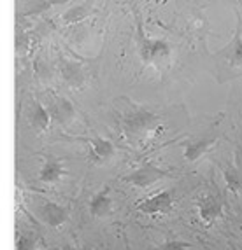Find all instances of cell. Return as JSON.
<instances>
[{
  "label": "cell",
  "instance_id": "obj_1",
  "mask_svg": "<svg viewBox=\"0 0 242 250\" xmlns=\"http://www.w3.org/2000/svg\"><path fill=\"white\" fill-rule=\"evenodd\" d=\"M121 123H123V129L130 137H139V135H144L149 129L155 128L156 123H158V116L146 110V108L132 107L123 114Z\"/></svg>",
  "mask_w": 242,
  "mask_h": 250
},
{
  "label": "cell",
  "instance_id": "obj_2",
  "mask_svg": "<svg viewBox=\"0 0 242 250\" xmlns=\"http://www.w3.org/2000/svg\"><path fill=\"white\" fill-rule=\"evenodd\" d=\"M169 175L167 170L160 168L155 163H144L142 167H139L137 170H134L132 173L123 177V182L130 184V186H135V188H149L153 184L160 182L162 179Z\"/></svg>",
  "mask_w": 242,
  "mask_h": 250
},
{
  "label": "cell",
  "instance_id": "obj_3",
  "mask_svg": "<svg viewBox=\"0 0 242 250\" xmlns=\"http://www.w3.org/2000/svg\"><path fill=\"white\" fill-rule=\"evenodd\" d=\"M174 205V191L172 189H162L137 203V210L147 215H156V213H169Z\"/></svg>",
  "mask_w": 242,
  "mask_h": 250
},
{
  "label": "cell",
  "instance_id": "obj_4",
  "mask_svg": "<svg viewBox=\"0 0 242 250\" xmlns=\"http://www.w3.org/2000/svg\"><path fill=\"white\" fill-rule=\"evenodd\" d=\"M216 56L223 63L225 70L242 72V28H237L232 42L225 49L219 51Z\"/></svg>",
  "mask_w": 242,
  "mask_h": 250
},
{
  "label": "cell",
  "instance_id": "obj_5",
  "mask_svg": "<svg viewBox=\"0 0 242 250\" xmlns=\"http://www.w3.org/2000/svg\"><path fill=\"white\" fill-rule=\"evenodd\" d=\"M196 210H198V217L205 224H213L216 219L223 215V200L218 192H205L202 194L200 200L196 201Z\"/></svg>",
  "mask_w": 242,
  "mask_h": 250
},
{
  "label": "cell",
  "instance_id": "obj_6",
  "mask_svg": "<svg viewBox=\"0 0 242 250\" xmlns=\"http://www.w3.org/2000/svg\"><path fill=\"white\" fill-rule=\"evenodd\" d=\"M35 213L44 224L51 228H62L67 221V210L54 201H39L35 205Z\"/></svg>",
  "mask_w": 242,
  "mask_h": 250
},
{
  "label": "cell",
  "instance_id": "obj_7",
  "mask_svg": "<svg viewBox=\"0 0 242 250\" xmlns=\"http://www.w3.org/2000/svg\"><path fill=\"white\" fill-rule=\"evenodd\" d=\"M170 54V46L162 39H142L141 41V56L146 63L162 62Z\"/></svg>",
  "mask_w": 242,
  "mask_h": 250
},
{
  "label": "cell",
  "instance_id": "obj_8",
  "mask_svg": "<svg viewBox=\"0 0 242 250\" xmlns=\"http://www.w3.org/2000/svg\"><path fill=\"white\" fill-rule=\"evenodd\" d=\"M113 210V198H111V188L105 186L90 201V213L97 219L107 217Z\"/></svg>",
  "mask_w": 242,
  "mask_h": 250
},
{
  "label": "cell",
  "instance_id": "obj_9",
  "mask_svg": "<svg viewBox=\"0 0 242 250\" xmlns=\"http://www.w3.org/2000/svg\"><path fill=\"white\" fill-rule=\"evenodd\" d=\"M216 137H202V138H195V140H190L188 144H184L183 150H184V159L186 161H196V159L204 156L205 152L209 150V147L213 146Z\"/></svg>",
  "mask_w": 242,
  "mask_h": 250
},
{
  "label": "cell",
  "instance_id": "obj_10",
  "mask_svg": "<svg viewBox=\"0 0 242 250\" xmlns=\"http://www.w3.org/2000/svg\"><path fill=\"white\" fill-rule=\"evenodd\" d=\"M65 175V170H63V165L58 159L49 158L44 161V165L39 170V180L42 184H56L63 179Z\"/></svg>",
  "mask_w": 242,
  "mask_h": 250
},
{
  "label": "cell",
  "instance_id": "obj_11",
  "mask_svg": "<svg viewBox=\"0 0 242 250\" xmlns=\"http://www.w3.org/2000/svg\"><path fill=\"white\" fill-rule=\"evenodd\" d=\"M90 146H92V159L95 163L107 161L114 154V150H116L114 144L109 138H102V137L90 138Z\"/></svg>",
  "mask_w": 242,
  "mask_h": 250
},
{
  "label": "cell",
  "instance_id": "obj_12",
  "mask_svg": "<svg viewBox=\"0 0 242 250\" xmlns=\"http://www.w3.org/2000/svg\"><path fill=\"white\" fill-rule=\"evenodd\" d=\"M49 110H48L44 105H41L39 102H35L34 107H32V112H30V123L37 131H46L49 128Z\"/></svg>",
  "mask_w": 242,
  "mask_h": 250
},
{
  "label": "cell",
  "instance_id": "obj_13",
  "mask_svg": "<svg viewBox=\"0 0 242 250\" xmlns=\"http://www.w3.org/2000/svg\"><path fill=\"white\" fill-rule=\"evenodd\" d=\"M54 116H56L58 121L67 123L71 117H74V108H72V105L69 104V102L60 100V102H56V105H54Z\"/></svg>",
  "mask_w": 242,
  "mask_h": 250
},
{
  "label": "cell",
  "instance_id": "obj_14",
  "mask_svg": "<svg viewBox=\"0 0 242 250\" xmlns=\"http://www.w3.org/2000/svg\"><path fill=\"white\" fill-rule=\"evenodd\" d=\"M223 173H225V180H226V184H228V188L232 189V191L237 192L239 189H242V180H241V177H239L237 171L230 170V168H225Z\"/></svg>",
  "mask_w": 242,
  "mask_h": 250
},
{
  "label": "cell",
  "instance_id": "obj_15",
  "mask_svg": "<svg viewBox=\"0 0 242 250\" xmlns=\"http://www.w3.org/2000/svg\"><path fill=\"white\" fill-rule=\"evenodd\" d=\"M155 250H192V243L183 242V240H169Z\"/></svg>",
  "mask_w": 242,
  "mask_h": 250
},
{
  "label": "cell",
  "instance_id": "obj_16",
  "mask_svg": "<svg viewBox=\"0 0 242 250\" xmlns=\"http://www.w3.org/2000/svg\"><path fill=\"white\" fill-rule=\"evenodd\" d=\"M18 250H34V240L32 238H20L18 240Z\"/></svg>",
  "mask_w": 242,
  "mask_h": 250
},
{
  "label": "cell",
  "instance_id": "obj_17",
  "mask_svg": "<svg viewBox=\"0 0 242 250\" xmlns=\"http://www.w3.org/2000/svg\"><path fill=\"white\" fill-rule=\"evenodd\" d=\"M67 250H93L92 247H71V249Z\"/></svg>",
  "mask_w": 242,
  "mask_h": 250
}]
</instances>
